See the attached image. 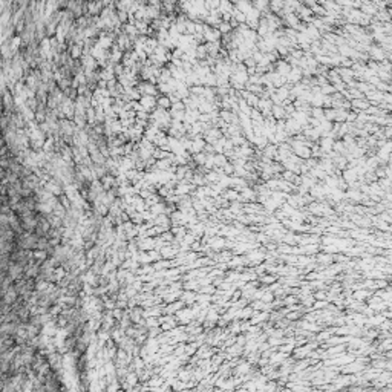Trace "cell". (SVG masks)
<instances>
[{
    "mask_svg": "<svg viewBox=\"0 0 392 392\" xmlns=\"http://www.w3.org/2000/svg\"><path fill=\"white\" fill-rule=\"evenodd\" d=\"M279 281V277H277V274H271V276H261V282L265 284V285H271L273 282Z\"/></svg>",
    "mask_w": 392,
    "mask_h": 392,
    "instance_id": "obj_1",
    "label": "cell"
}]
</instances>
